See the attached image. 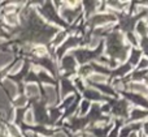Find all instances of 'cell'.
<instances>
[{"mask_svg":"<svg viewBox=\"0 0 148 137\" xmlns=\"http://www.w3.org/2000/svg\"><path fill=\"white\" fill-rule=\"evenodd\" d=\"M108 21H114V17L110 15H99V16H95L91 20V22L94 25H101V24H105Z\"/></svg>","mask_w":148,"mask_h":137,"instance_id":"1","label":"cell"},{"mask_svg":"<svg viewBox=\"0 0 148 137\" xmlns=\"http://www.w3.org/2000/svg\"><path fill=\"white\" fill-rule=\"evenodd\" d=\"M130 89L136 93H140V94H148V88L143 84H138V82H134L130 85Z\"/></svg>","mask_w":148,"mask_h":137,"instance_id":"2","label":"cell"},{"mask_svg":"<svg viewBox=\"0 0 148 137\" xmlns=\"http://www.w3.org/2000/svg\"><path fill=\"white\" fill-rule=\"evenodd\" d=\"M46 94L49 103H53L56 101V91H55V89L52 86H46Z\"/></svg>","mask_w":148,"mask_h":137,"instance_id":"3","label":"cell"},{"mask_svg":"<svg viewBox=\"0 0 148 137\" xmlns=\"http://www.w3.org/2000/svg\"><path fill=\"white\" fill-rule=\"evenodd\" d=\"M26 93H27V95H30V97H36L39 93V89L35 84H29V85L26 86Z\"/></svg>","mask_w":148,"mask_h":137,"instance_id":"4","label":"cell"},{"mask_svg":"<svg viewBox=\"0 0 148 137\" xmlns=\"http://www.w3.org/2000/svg\"><path fill=\"white\" fill-rule=\"evenodd\" d=\"M5 88L9 90L10 95H13V97L16 95V93H17V88H16V85L12 82V81H5Z\"/></svg>","mask_w":148,"mask_h":137,"instance_id":"5","label":"cell"},{"mask_svg":"<svg viewBox=\"0 0 148 137\" xmlns=\"http://www.w3.org/2000/svg\"><path fill=\"white\" fill-rule=\"evenodd\" d=\"M90 80L94 81V82L103 84V82H105V81H107V76H104V75H94V76H91V77H90Z\"/></svg>","mask_w":148,"mask_h":137,"instance_id":"6","label":"cell"},{"mask_svg":"<svg viewBox=\"0 0 148 137\" xmlns=\"http://www.w3.org/2000/svg\"><path fill=\"white\" fill-rule=\"evenodd\" d=\"M10 59H12V56L9 54H0V67L5 65Z\"/></svg>","mask_w":148,"mask_h":137,"instance_id":"7","label":"cell"},{"mask_svg":"<svg viewBox=\"0 0 148 137\" xmlns=\"http://www.w3.org/2000/svg\"><path fill=\"white\" fill-rule=\"evenodd\" d=\"M65 38H66V34H65V33H59V34H57V37L55 38L53 44H55V46H59L60 43H62V42H64Z\"/></svg>","mask_w":148,"mask_h":137,"instance_id":"8","label":"cell"},{"mask_svg":"<svg viewBox=\"0 0 148 137\" xmlns=\"http://www.w3.org/2000/svg\"><path fill=\"white\" fill-rule=\"evenodd\" d=\"M136 29H138V33H140V34H146V33H147V30H148V26H147V24H146V22H139V24H138V26H136Z\"/></svg>","mask_w":148,"mask_h":137,"instance_id":"9","label":"cell"},{"mask_svg":"<svg viewBox=\"0 0 148 137\" xmlns=\"http://www.w3.org/2000/svg\"><path fill=\"white\" fill-rule=\"evenodd\" d=\"M25 122L27 123V124H33V123H34V114H33V111H30V110H29V111L25 114Z\"/></svg>","mask_w":148,"mask_h":137,"instance_id":"10","label":"cell"},{"mask_svg":"<svg viewBox=\"0 0 148 137\" xmlns=\"http://www.w3.org/2000/svg\"><path fill=\"white\" fill-rule=\"evenodd\" d=\"M8 129H9V132H10V135H12V136L20 137V131H18L13 124H9V125H8Z\"/></svg>","mask_w":148,"mask_h":137,"instance_id":"11","label":"cell"},{"mask_svg":"<svg viewBox=\"0 0 148 137\" xmlns=\"http://www.w3.org/2000/svg\"><path fill=\"white\" fill-rule=\"evenodd\" d=\"M5 20H7L8 24H10V25H14V24H17V17H16L13 13H10V15H8L7 17H5Z\"/></svg>","mask_w":148,"mask_h":137,"instance_id":"12","label":"cell"},{"mask_svg":"<svg viewBox=\"0 0 148 137\" xmlns=\"http://www.w3.org/2000/svg\"><path fill=\"white\" fill-rule=\"evenodd\" d=\"M34 51H35V54L39 55V56H44V55L47 54V50L44 48V47H36Z\"/></svg>","mask_w":148,"mask_h":137,"instance_id":"13","label":"cell"},{"mask_svg":"<svg viewBox=\"0 0 148 137\" xmlns=\"http://www.w3.org/2000/svg\"><path fill=\"white\" fill-rule=\"evenodd\" d=\"M25 104H26V97H20V98L16 101V106L22 107V106H25Z\"/></svg>","mask_w":148,"mask_h":137,"instance_id":"14","label":"cell"},{"mask_svg":"<svg viewBox=\"0 0 148 137\" xmlns=\"http://www.w3.org/2000/svg\"><path fill=\"white\" fill-rule=\"evenodd\" d=\"M143 116H146V114L143 111H138V110L133 111V118H143Z\"/></svg>","mask_w":148,"mask_h":137,"instance_id":"15","label":"cell"},{"mask_svg":"<svg viewBox=\"0 0 148 137\" xmlns=\"http://www.w3.org/2000/svg\"><path fill=\"white\" fill-rule=\"evenodd\" d=\"M21 67H22V62H18V63H17V64H16V65H14V67H13V68H12V69H10V73H16V72H17V71H18V69H20V68H21Z\"/></svg>","mask_w":148,"mask_h":137,"instance_id":"16","label":"cell"},{"mask_svg":"<svg viewBox=\"0 0 148 137\" xmlns=\"http://www.w3.org/2000/svg\"><path fill=\"white\" fill-rule=\"evenodd\" d=\"M96 44H99V38H92V42H91V44H90V47L94 48Z\"/></svg>","mask_w":148,"mask_h":137,"instance_id":"17","label":"cell"},{"mask_svg":"<svg viewBox=\"0 0 148 137\" xmlns=\"http://www.w3.org/2000/svg\"><path fill=\"white\" fill-rule=\"evenodd\" d=\"M144 67H148V60L147 59H143L142 63L139 64V68H144Z\"/></svg>","mask_w":148,"mask_h":137,"instance_id":"18","label":"cell"},{"mask_svg":"<svg viewBox=\"0 0 148 137\" xmlns=\"http://www.w3.org/2000/svg\"><path fill=\"white\" fill-rule=\"evenodd\" d=\"M53 137H62L61 135H57V136H53Z\"/></svg>","mask_w":148,"mask_h":137,"instance_id":"19","label":"cell"}]
</instances>
